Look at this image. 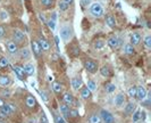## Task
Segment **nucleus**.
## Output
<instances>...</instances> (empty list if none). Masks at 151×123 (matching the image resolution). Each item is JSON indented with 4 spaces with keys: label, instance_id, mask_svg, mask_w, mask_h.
Segmentation results:
<instances>
[{
    "label": "nucleus",
    "instance_id": "de8ad7c7",
    "mask_svg": "<svg viewBox=\"0 0 151 123\" xmlns=\"http://www.w3.org/2000/svg\"><path fill=\"white\" fill-rule=\"evenodd\" d=\"M55 41H56V46H57V48H59V38L56 37V38H55Z\"/></svg>",
    "mask_w": 151,
    "mask_h": 123
},
{
    "label": "nucleus",
    "instance_id": "a19ab883",
    "mask_svg": "<svg viewBox=\"0 0 151 123\" xmlns=\"http://www.w3.org/2000/svg\"><path fill=\"white\" fill-rule=\"evenodd\" d=\"M48 26H49V29L51 31H55V27H56V22L55 21H52V20H50L49 22H48Z\"/></svg>",
    "mask_w": 151,
    "mask_h": 123
},
{
    "label": "nucleus",
    "instance_id": "0eeeda50",
    "mask_svg": "<svg viewBox=\"0 0 151 123\" xmlns=\"http://www.w3.org/2000/svg\"><path fill=\"white\" fill-rule=\"evenodd\" d=\"M136 98L139 100H142L143 101L145 99V97H147V90L144 89L143 87H137L136 88Z\"/></svg>",
    "mask_w": 151,
    "mask_h": 123
},
{
    "label": "nucleus",
    "instance_id": "f8f14e48",
    "mask_svg": "<svg viewBox=\"0 0 151 123\" xmlns=\"http://www.w3.org/2000/svg\"><path fill=\"white\" fill-rule=\"evenodd\" d=\"M39 46H40V48H41V50H45V51H48L49 49H50V43L45 40V39L43 38H40L38 41Z\"/></svg>",
    "mask_w": 151,
    "mask_h": 123
},
{
    "label": "nucleus",
    "instance_id": "2f4dec72",
    "mask_svg": "<svg viewBox=\"0 0 151 123\" xmlns=\"http://www.w3.org/2000/svg\"><path fill=\"white\" fill-rule=\"evenodd\" d=\"M41 4L45 8H50L53 5V0H41Z\"/></svg>",
    "mask_w": 151,
    "mask_h": 123
},
{
    "label": "nucleus",
    "instance_id": "a878e982",
    "mask_svg": "<svg viewBox=\"0 0 151 123\" xmlns=\"http://www.w3.org/2000/svg\"><path fill=\"white\" fill-rule=\"evenodd\" d=\"M52 90L56 93H60L63 91V85L60 83H58V82H53L52 83Z\"/></svg>",
    "mask_w": 151,
    "mask_h": 123
},
{
    "label": "nucleus",
    "instance_id": "c03bdc74",
    "mask_svg": "<svg viewBox=\"0 0 151 123\" xmlns=\"http://www.w3.org/2000/svg\"><path fill=\"white\" fill-rule=\"evenodd\" d=\"M40 123H49L48 120H47V116H45V114H42L41 117H40Z\"/></svg>",
    "mask_w": 151,
    "mask_h": 123
},
{
    "label": "nucleus",
    "instance_id": "37998d69",
    "mask_svg": "<svg viewBox=\"0 0 151 123\" xmlns=\"http://www.w3.org/2000/svg\"><path fill=\"white\" fill-rule=\"evenodd\" d=\"M5 34H6V30H5V27L2 26V25H0V39H2L5 37Z\"/></svg>",
    "mask_w": 151,
    "mask_h": 123
},
{
    "label": "nucleus",
    "instance_id": "1a4fd4ad",
    "mask_svg": "<svg viewBox=\"0 0 151 123\" xmlns=\"http://www.w3.org/2000/svg\"><path fill=\"white\" fill-rule=\"evenodd\" d=\"M25 104H26V106L29 108H33L37 105V99H35V97L32 96V95H27V97H26V99H25Z\"/></svg>",
    "mask_w": 151,
    "mask_h": 123
},
{
    "label": "nucleus",
    "instance_id": "5701e85b",
    "mask_svg": "<svg viewBox=\"0 0 151 123\" xmlns=\"http://www.w3.org/2000/svg\"><path fill=\"white\" fill-rule=\"evenodd\" d=\"M135 111V104L134 103H129L125 107V113L126 114H132Z\"/></svg>",
    "mask_w": 151,
    "mask_h": 123
},
{
    "label": "nucleus",
    "instance_id": "7ed1b4c3",
    "mask_svg": "<svg viewBox=\"0 0 151 123\" xmlns=\"http://www.w3.org/2000/svg\"><path fill=\"white\" fill-rule=\"evenodd\" d=\"M84 66H85L86 71L92 73V74L98 71V63L96 61H93V59H86L84 62Z\"/></svg>",
    "mask_w": 151,
    "mask_h": 123
},
{
    "label": "nucleus",
    "instance_id": "58836bf2",
    "mask_svg": "<svg viewBox=\"0 0 151 123\" xmlns=\"http://www.w3.org/2000/svg\"><path fill=\"white\" fill-rule=\"evenodd\" d=\"M140 119H141V112L136 111L135 113L133 114V122H137Z\"/></svg>",
    "mask_w": 151,
    "mask_h": 123
},
{
    "label": "nucleus",
    "instance_id": "e433bc0d",
    "mask_svg": "<svg viewBox=\"0 0 151 123\" xmlns=\"http://www.w3.org/2000/svg\"><path fill=\"white\" fill-rule=\"evenodd\" d=\"M144 45L147 48H151V35H147L144 38Z\"/></svg>",
    "mask_w": 151,
    "mask_h": 123
},
{
    "label": "nucleus",
    "instance_id": "4c0bfd02",
    "mask_svg": "<svg viewBox=\"0 0 151 123\" xmlns=\"http://www.w3.org/2000/svg\"><path fill=\"white\" fill-rule=\"evenodd\" d=\"M78 54H80V48L78 47H73L70 49V55L72 56H78Z\"/></svg>",
    "mask_w": 151,
    "mask_h": 123
},
{
    "label": "nucleus",
    "instance_id": "b1692460",
    "mask_svg": "<svg viewBox=\"0 0 151 123\" xmlns=\"http://www.w3.org/2000/svg\"><path fill=\"white\" fill-rule=\"evenodd\" d=\"M90 96H91V91L86 87H84L83 89L81 90V97L83 99H88V98H90Z\"/></svg>",
    "mask_w": 151,
    "mask_h": 123
},
{
    "label": "nucleus",
    "instance_id": "393cba45",
    "mask_svg": "<svg viewBox=\"0 0 151 123\" xmlns=\"http://www.w3.org/2000/svg\"><path fill=\"white\" fill-rule=\"evenodd\" d=\"M0 112H2L5 115H9V114H12L13 112H12V109L9 108V106H8L7 104H4L1 107H0Z\"/></svg>",
    "mask_w": 151,
    "mask_h": 123
},
{
    "label": "nucleus",
    "instance_id": "cd10ccee",
    "mask_svg": "<svg viewBox=\"0 0 151 123\" xmlns=\"http://www.w3.org/2000/svg\"><path fill=\"white\" fill-rule=\"evenodd\" d=\"M9 65V62L6 57H1L0 58V69H6Z\"/></svg>",
    "mask_w": 151,
    "mask_h": 123
},
{
    "label": "nucleus",
    "instance_id": "c85d7f7f",
    "mask_svg": "<svg viewBox=\"0 0 151 123\" xmlns=\"http://www.w3.org/2000/svg\"><path fill=\"white\" fill-rule=\"evenodd\" d=\"M86 88H88L90 91H94V90L97 89V83H96L93 80H90V81L88 82V85H86Z\"/></svg>",
    "mask_w": 151,
    "mask_h": 123
},
{
    "label": "nucleus",
    "instance_id": "603ef678",
    "mask_svg": "<svg viewBox=\"0 0 151 123\" xmlns=\"http://www.w3.org/2000/svg\"><path fill=\"white\" fill-rule=\"evenodd\" d=\"M4 104H5V103H4V101H2V99H1V98H0V107H1V106H2V105H4Z\"/></svg>",
    "mask_w": 151,
    "mask_h": 123
},
{
    "label": "nucleus",
    "instance_id": "20e7f679",
    "mask_svg": "<svg viewBox=\"0 0 151 123\" xmlns=\"http://www.w3.org/2000/svg\"><path fill=\"white\" fill-rule=\"evenodd\" d=\"M100 117L102 119V121L105 123H115V119L111 113H109L106 109H101L100 112Z\"/></svg>",
    "mask_w": 151,
    "mask_h": 123
},
{
    "label": "nucleus",
    "instance_id": "3c124183",
    "mask_svg": "<svg viewBox=\"0 0 151 123\" xmlns=\"http://www.w3.org/2000/svg\"><path fill=\"white\" fill-rule=\"evenodd\" d=\"M39 16H40V20H41L42 22H45V17H43V15H42V14H39Z\"/></svg>",
    "mask_w": 151,
    "mask_h": 123
},
{
    "label": "nucleus",
    "instance_id": "7c9ffc66",
    "mask_svg": "<svg viewBox=\"0 0 151 123\" xmlns=\"http://www.w3.org/2000/svg\"><path fill=\"white\" fill-rule=\"evenodd\" d=\"M101 122V117L97 114H93L90 117V123H100Z\"/></svg>",
    "mask_w": 151,
    "mask_h": 123
},
{
    "label": "nucleus",
    "instance_id": "4468645a",
    "mask_svg": "<svg viewBox=\"0 0 151 123\" xmlns=\"http://www.w3.org/2000/svg\"><path fill=\"white\" fill-rule=\"evenodd\" d=\"M83 85V81L81 80V77H74L72 80V87L74 90H78L81 89V87Z\"/></svg>",
    "mask_w": 151,
    "mask_h": 123
},
{
    "label": "nucleus",
    "instance_id": "c756f323",
    "mask_svg": "<svg viewBox=\"0 0 151 123\" xmlns=\"http://www.w3.org/2000/svg\"><path fill=\"white\" fill-rule=\"evenodd\" d=\"M105 47V41L104 40H97V41H94V48L96 49H102Z\"/></svg>",
    "mask_w": 151,
    "mask_h": 123
},
{
    "label": "nucleus",
    "instance_id": "79ce46f5",
    "mask_svg": "<svg viewBox=\"0 0 151 123\" xmlns=\"http://www.w3.org/2000/svg\"><path fill=\"white\" fill-rule=\"evenodd\" d=\"M69 116L72 117H77L78 116V112L76 109H69Z\"/></svg>",
    "mask_w": 151,
    "mask_h": 123
},
{
    "label": "nucleus",
    "instance_id": "49530a36",
    "mask_svg": "<svg viewBox=\"0 0 151 123\" xmlns=\"http://www.w3.org/2000/svg\"><path fill=\"white\" fill-rule=\"evenodd\" d=\"M90 2H91V0H82V5L83 6H88V5H90Z\"/></svg>",
    "mask_w": 151,
    "mask_h": 123
},
{
    "label": "nucleus",
    "instance_id": "a211bd4d",
    "mask_svg": "<svg viewBox=\"0 0 151 123\" xmlns=\"http://www.w3.org/2000/svg\"><path fill=\"white\" fill-rule=\"evenodd\" d=\"M106 23H107V25H108L109 27L114 29V27L116 26V21H115V17H114V16H111V15H107Z\"/></svg>",
    "mask_w": 151,
    "mask_h": 123
},
{
    "label": "nucleus",
    "instance_id": "9b49d317",
    "mask_svg": "<svg viewBox=\"0 0 151 123\" xmlns=\"http://www.w3.org/2000/svg\"><path fill=\"white\" fill-rule=\"evenodd\" d=\"M63 101L65 103V105H72L73 104V101H74V98H73V95L72 93H69V92H65L64 95H63Z\"/></svg>",
    "mask_w": 151,
    "mask_h": 123
},
{
    "label": "nucleus",
    "instance_id": "f3484780",
    "mask_svg": "<svg viewBox=\"0 0 151 123\" xmlns=\"http://www.w3.org/2000/svg\"><path fill=\"white\" fill-rule=\"evenodd\" d=\"M124 53L126 55H129V56H132V55L135 54V49H134L133 45H131V43L125 45V46H124Z\"/></svg>",
    "mask_w": 151,
    "mask_h": 123
},
{
    "label": "nucleus",
    "instance_id": "f704fd0d",
    "mask_svg": "<svg viewBox=\"0 0 151 123\" xmlns=\"http://www.w3.org/2000/svg\"><path fill=\"white\" fill-rule=\"evenodd\" d=\"M68 7H69V5H67L66 2H64L63 0H61L60 2H59V9H60L61 12H65V10H67Z\"/></svg>",
    "mask_w": 151,
    "mask_h": 123
},
{
    "label": "nucleus",
    "instance_id": "473e14b6",
    "mask_svg": "<svg viewBox=\"0 0 151 123\" xmlns=\"http://www.w3.org/2000/svg\"><path fill=\"white\" fill-rule=\"evenodd\" d=\"M129 96L131 98H134L136 96V87H131L129 89Z\"/></svg>",
    "mask_w": 151,
    "mask_h": 123
},
{
    "label": "nucleus",
    "instance_id": "aec40b11",
    "mask_svg": "<svg viewBox=\"0 0 151 123\" xmlns=\"http://www.w3.org/2000/svg\"><path fill=\"white\" fill-rule=\"evenodd\" d=\"M60 112H61V116L65 119V117H69V107L67 105H60Z\"/></svg>",
    "mask_w": 151,
    "mask_h": 123
},
{
    "label": "nucleus",
    "instance_id": "ddd939ff",
    "mask_svg": "<svg viewBox=\"0 0 151 123\" xmlns=\"http://www.w3.org/2000/svg\"><path fill=\"white\" fill-rule=\"evenodd\" d=\"M125 95L124 93H118L117 96H116V98H115V105L116 106H118V107H121L124 105V103H125Z\"/></svg>",
    "mask_w": 151,
    "mask_h": 123
},
{
    "label": "nucleus",
    "instance_id": "412c9836",
    "mask_svg": "<svg viewBox=\"0 0 151 123\" xmlns=\"http://www.w3.org/2000/svg\"><path fill=\"white\" fill-rule=\"evenodd\" d=\"M14 69H15V73L18 75L19 79H23L24 77V74H25V72H24V69H23V66H19V65H15L14 66Z\"/></svg>",
    "mask_w": 151,
    "mask_h": 123
},
{
    "label": "nucleus",
    "instance_id": "423d86ee",
    "mask_svg": "<svg viewBox=\"0 0 151 123\" xmlns=\"http://www.w3.org/2000/svg\"><path fill=\"white\" fill-rule=\"evenodd\" d=\"M7 49L10 54H16L18 51V45L16 43L14 40H10L7 42Z\"/></svg>",
    "mask_w": 151,
    "mask_h": 123
},
{
    "label": "nucleus",
    "instance_id": "c9c22d12",
    "mask_svg": "<svg viewBox=\"0 0 151 123\" xmlns=\"http://www.w3.org/2000/svg\"><path fill=\"white\" fill-rule=\"evenodd\" d=\"M21 56H22V58H24V59H27L30 57V51L27 49H23L22 51H21Z\"/></svg>",
    "mask_w": 151,
    "mask_h": 123
},
{
    "label": "nucleus",
    "instance_id": "09e8293b",
    "mask_svg": "<svg viewBox=\"0 0 151 123\" xmlns=\"http://www.w3.org/2000/svg\"><path fill=\"white\" fill-rule=\"evenodd\" d=\"M7 117V115H5L2 112H0V119H6Z\"/></svg>",
    "mask_w": 151,
    "mask_h": 123
},
{
    "label": "nucleus",
    "instance_id": "39448f33",
    "mask_svg": "<svg viewBox=\"0 0 151 123\" xmlns=\"http://www.w3.org/2000/svg\"><path fill=\"white\" fill-rule=\"evenodd\" d=\"M13 38H14V41H15L16 43H19V42H23L25 40V34L23 33L22 31L15 30L14 31V34H13Z\"/></svg>",
    "mask_w": 151,
    "mask_h": 123
},
{
    "label": "nucleus",
    "instance_id": "a18cd8bd",
    "mask_svg": "<svg viewBox=\"0 0 151 123\" xmlns=\"http://www.w3.org/2000/svg\"><path fill=\"white\" fill-rule=\"evenodd\" d=\"M40 95H41V97L43 98V100H45V101H48V97H47V95H45V92L40 91Z\"/></svg>",
    "mask_w": 151,
    "mask_h": 123
},
{
    "label": "nucleus",
    "instance_id": "72a5a7b5",
    "mask_svg": "<svg viewBox=\"0 0 151 123\" xmlns=\"http://www.w3.org/2000/svg\"><path fill=\"white\" fill-rule=\"evenodd\" d=\"M55 122L56 123H66V121H65V119H64L60 114H57V115H55Z\"/></svg>",
    "mask_w": 151,
    "mask_h": 123
},
{
    "label": "nucleus",
    "instance_id": "6e6552de",
    "mask_svg": "<svg viewBox=\"0 0 151 123\" xmlns=\"http://www.w3.org/2000/svg\"><path fill=\"white\" fill-rule=\"evenodd\" d=\"M107 43H108L109 46L111 47V48L116 49V48H118V47H119V43H121V41H119V39L117 38V37H110V38L108 39Z\"/></svg>",
    "mask_w": 151,
    "mask_h": 123
},
{
    "label": "nucleus",
    "instance_id": "4be33fe9",
    "mask_svg": "<svg viewBox=\"0 0 151 123\" xmlns=\"http://www.w3.org/2000/svg\"><path fill=\"white\" fill-rule=\"evenodd\" d=\"M10 85V79L6 75H0V85L2 87H7Z\"/></svg>",
    "mask_w": 151,
    "mask_h": 123
},
{
    "label": "nucleus",
    "instance_id": "f03ea898",
    "mask_svg": "<svg viewBox=\"0 0 151 123\" xmlns=\"http://www.w3.org/2000/svg\"><path fill=\"white\" fill-rule=\"evenodd\" d=\"M90 13L94 17H100L104 14V8L99 2H93L90 6Z\"/></svg>",
    "mask_w": 151,
    "mask_h": 123
},
{
    "label": "nucleus",
    "instance_id": "dca6fc26",
    "mask_svg": "<svg viewBox=\"0 0 151 123\" xmlns=\"http://www.w3.org/2000/svg\"><path fill=\"white\" fill-rule=\"evenodd\" d=\"M24 69V72H25V74L26 75H33L34 74V66L31 64V63H27V64H25V66L23 67Z\"/></svg>",
    "mask_w": 151,
    "mask_h": 123
},
{
    "label": "nucleus",
    "instance_id": "6ab92c4d",
    "mask_svg": "<svg viewBox=\"0 0 151 123\" xmlns=\"http://www.w3.org/2000/svg\"><path fill=\"white\" fill-rule=\"evenodd\" d=\"M100 74L105 77H109L111 75V71H110V69L108 66H102L100 69Z\"/></svg>",
    "mask_w": 151,
    "mask_h": 123
},
{
    "label": "nucleus",
    "instance_id": "ea45409f",
    "mask_svg": "<svg viewBox=\"0 0 151 123\" xmlns=\"http://www.w3.org/2000/svg\"><path fill=\"white\" fill-rule=\"evenodd\" d=\"M7 18H8V14L5 10H1V12H0V20H1V21H6Z\"/></svg>",
    "mask_w": 151,
    "mask_h": 123
},
{
    "label": "nucleus",
    "instance_id": "864d4df0",
    "mask_svg": "<svg viewBox=\"0 0 151 123\" xmlns=\"http://www.w3.org/2000/svg\"><path fill=\"white\" fill-rule=\"evenodd\" d=\"M0 123H4V122H0Z\"/></svg>",
    "mask_w": 151,
    "mask_h": 123
},
{
    "label": "nucleus",
    "instance_id": "9d476101",
    "mask_svg": "<svg viewBox=\"0 0 151 123\" xmlns=\"http://www.w3.org/2000/svg\"><path fill=\"white\" fill-rule=\"evenodd\" d=\"M31 47H32V51H33V54L35 55L37 57H39L40 55H41V48H40V46H39V43H38V41H32L31 42Z\"/></svg>",
    "mask_w": 151,
    "mask_h": 123
},
{
    "label": "nucleus",
    "instance_id": "2eb2a0df",
    "mask_svg": "<svg viewBox=\"0 0 151 123\" xmlns=\"http://www.w3.org/2000/svg\"><path fill=\"white\" fill-rule=\"evenodd\" d=\"M141 41V34L137 33V32H133L131 34V43H133V46L135 45H139Z\"/></svg>",
    "mask_w": 151,
    "mask_h": 123
},
{
    "label": "nucleus",
    "instance_id": "f257e3e1",
    "mask_svg": "<svg viewBox=\"0 0 151 123\" xmlns=\"http://www.w3.org/2000/svg\"><path fill=\"white\" fill-rule=\"evenodd\" d=\"M59 34H60V38L65 41V42H67L69 41L72 37H73V30H72V27L69 26V25H63L60 29V32H59Z\"/></svg>",
    "mask_w": 151,
    "mask_h": 123
},
{
    "label": "nucleus",
    "instance_id": "bb28decb",
    "mask_svg": "<svg viewBox=\"0 0 151 123\" xmlns=\"http://www.w3.org/2000/svg\"><path fill=\"white\" fill-rule=\"evenodd\" d=\"M115 89H116V85H113V83H106V85H105V90H106V92H108V93L114 92Z\"/></svg>",
    "mask_w": 151,
    "mask_h": 123
},
{
    "label": "nucleus",
    "instance_id": "8fccbe9b",
    "mask_svg": "<svg viewBox=\"0 0 151 123\" xmlns=\"http://www.w3.org/2000/svg\"><path fill=\"white\" fill-rule=\"evenodd\" d=\"M63 1H64V2H66L67 5H70V4L73 2V0H63Z\"/></svg>",
    "mask_w": 151,
    "mask_h": 123
}]
</instances>
